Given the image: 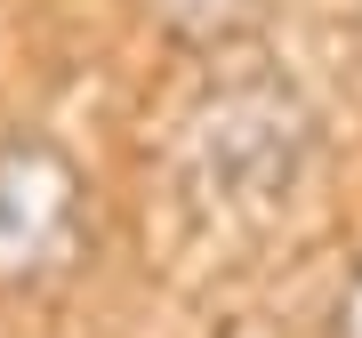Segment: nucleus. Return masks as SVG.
<instances>
[{"mask_svg": "<svg viewBox=\"0 0 362 338\" xmlns=\"http://www.w3.org/2000/svg\"><path fill=\"white\" fill-rule=\"evenodd\" d=\"M185 153L218 202H282L314 153V113L290 81L250 73V81H226L218 97H202Z\"/></svg>", "mask_w": 362, "mask_h": 338, "instance_id": "obj_1", "label": "nucleus"}, {"mask_svg": "<svg viewBox=\"0 0 362 338\" xmlns=\"http://www.w3.org/2000/svg\"><path fill=\"white\" fill-rule=\"evenodd\" d=\"M330 338H362V266L346 274V290H338V306H330Z\"/></svg>", "mask_w": 362, "mask_h": 338, "instance_id": "obj_3", "label": "nucleus"}, {"mask_svg": "<svg viewBox=\"0 0 362 338\" xmlns=\"http://www.w3.org/2000/svg\"><path fill=\"white\" fill-rule=\"evenodd\" d=\"M89 250V177L40 129L0 137V290L49 282Z\"/></svg>", "mask_w": 362, "mask_h": 338, "instance_id": "obj_2", "label": "nucleus"}]
</instances>
